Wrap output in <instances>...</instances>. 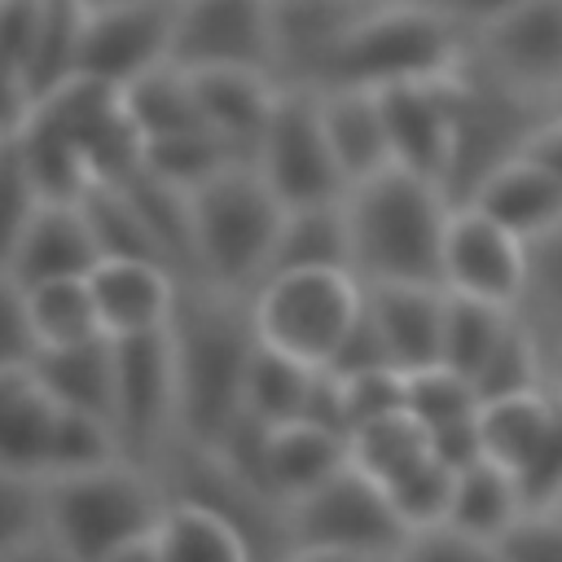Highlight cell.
<instances>
[{
  "instance_id": "obj_1",
  "label": "cell",
  "mask_w": 562,
  "mask_h": 562,
  "mask_svg": "<svg viewBox=\"0 0 562 562\" xmlns=\"http://www.w3.org/2000/svg\"><path fill=\"white\" fill-rule=\"evenodd\" d=\"M167 338L176 351L184 443L211 448L241 417L246 369L259 347L250 294L189 277L167 321Z\"/></svg>"
},
{
  "instance_id": "obj_2",
  "label": "cell",
  "mask_w": 562,
  "mask_h": 562,
  "mask_svg": "<svg viewBox=\"0 0 562 562\" xmlns=\"http://www.w3.org/2000/svg\"><path fill=\"white\" fill-rule=\"evenodd\" d=\"M162 505L167 479L127 457L44 479V522L53 553L75 562H158L154 531Z\"/></svg>"
},
{
  "instance_id": "obj_3",
  "label": "cell",
  "mask_w": 562,
  "mask_h": 562,
  "mask_svg": "<svg viewBox=\"0 0 562 562\" xmlns=\"http://www.w3.org/2000/svg\"><path fill=\"white\" fill-rule=\"evenodd\" d=\"M452 198L439 180L386 167L347 189L351 268L360 281H435L443 285V233Z\"/></svg>"
},
{
  "instance_id": "obj_4",
  "label": "cell",
  "mask_w": 562,
  "mask_h": 562,
  "mask_svg": "<svg viewBox=\"0 0 562 562\" xmlns=\"http://www.w3.org/2000/svg\"><path fill=\"white\" fill-rule=\"evenodd\" d=\"M281 220L285 202L250 158L228 162L224 171L189 189L193 281L255 294V285L268 277Z\"/></svg>"
},
{
  "instance_id": "obj_5",
  "label": "cell",
  "mask_w": 562,
  "mask_h": 562,
  "mask_svg": "<svg viewBox=\"0 0 562 562\" xmlns=\"http://www.w3.org/2000/svg\"><path fill=\"white\" fill-rule=\"evenodd\" d=\"M461 26L465 22H457L435 0H378L347 31L312 88H391L413 79H443L465 61Z\"/></svg>"
},
{
  "instance_id": "obj_6",
  "label": "cell",
  "mask_w": 562,
  "mask_h": 562,
  "mask_svg": "<svg viewBox=\"0 0 562 562\" xmlns=\"http://www.w3.org/2000/svg\"><path fill=\"white\" fill-rule=\"evenodd\" d=\"M408 527L386 487L356 465L285 505V558H404Z\"/></svg>"
},
{
  "instance_id": "obj_7",
  "label": "cell",
  "mask_w": 562,
  "mask_h": 562,
  "mask_svg": "<svg viewBox=\"0 0 562 562\" xmlns=\"http://www.w3.org/2000/svg\"><path fill=\"white\" fill-rule=\"evenodd\" d=\"M540 123L544 119L527 110L518 83L496 75L483 57L479 66L461 61L452 75V154L443 171V193L452 206H465L492 171L527 154Z\"/></svg>"
},
{
  "instance_id": "obj_8",
  "label": "cell",
  "mask_w": 562,
  "mask_h": 562,
  "mask_svg": "<svg viewBox=\"0 0 562 562\" xmlns=\"http://www.w3.org/2000/svg\"><path fill=\"white\" fill-rule=\"evenodd\" d=\"M364 307V281L347 268H290L255 285L250 312L268 347H281L307 364H329L356 312Z\"/></svg>"
},
{
  "instance_id": "obj_9",
  "label": "cell",
  "mask_w": 562,
  "mask_h": 562,
  "mask_svg": "<svg viewBox=\"0 0 562 562\" xmlns=\"http://www.w3.org/2000/svg\"><path fill=\"white\" fill-rule=\"evenodd\" d=\"M114 435L127 461L167 470L176 448L184 443L180 430V382H176V351L167 329L114 338Z\"/></svg>"
},
{
  "instance_id": "obj_10",
  "label": "cell",
  "mask_w": 562,
  "mask_h": 562,
  "mask_svg": "<svg viewBox=\"0 0 562 562\" xmlns=\"http://www.w3.org/2000/svg\"><path fill=\"white\" fill-rule=\"evenodd\" d=\"M250 162L263 171V180L277 189L285 206L347 198V176L334 158L329 132L321 119V97L307 83H281V97L272 105V119Z\"/></svg>"
},
{
  "instance_id": "obj_11",
  "label": "cell",
  "mask_w": 562,
  "mask_h": 562,
  "mask_svg": "<svg viewBox=\"0 0 562 562\" xmlns=\"http://www.w3.org/2000/svg\"><path fill=\"white\" fill-rule=\"evenodd\" d=\"M176 0H88L79 75L127 88L154 66L171 61Z\"/></svg>"
},
{
  "instance_id": "obj_12",
  "label": "cell",
  "mask_w": 562,
  "mask_h": 562,
  "mask_svg": "<svg viewBox=\"0 0 562 562\" xmlns=\"http://www.w3.org/2000/svg\"><path fill=\"white\" fill-rule=\"evenodd\" d=\"M171 61L184 70L277 75L272 0H176Z\"/></svg>"
},
{
  "instance_id": "obj_13",
  "label": "cell",
  "mask_w": 562,
  "mask_h": 562,
  "mask_svg": "<svg viewBox=\"0 0 562 562\" xmlns=\"http://www.w3.org/2000/svg\"><path fill=\"white\" fill-rule=\"evenodd\" d=\"M527 281V241L479 206H452L443 233V285L514 307Z\"/></svg>"
},
{
  "instance_id": "obj_14",
  "label": "cell",
  "mask_w": 562,
  "mask_h": 562,
  "mask_svg": "<svg viewBox=\"0 0 562 562\" xmlns=\"http://www.w3.org/2000/svg\"><path fill=\"white\" fill-rule=\"evenodd\" d=\"M184 281L189 277H180L171 263L145 255H101V263L88 272L101 329L110 338L167 329Z\"/></svg>"
},
{
  "instance_id": "obj_15",
  "label": "cell",
  "mask_w": 562,
  "mask_h": 562,
  "mask_svg": "<svg viewBox=\"0 0 562 562\" xmlns=\"http://www.w3.org/2000/svg\"><path fill=\"white\" fill-rule=\"evenodd\" d=\"M452 75L378 88L395 167H408L439 184H443L448 154H452Z\"/></svg>"
},
{
  "instance_id": "obj_16",
  "label": "cell",
  "mask_w": 562,
  "mask_h": 562,
  "mask_svg": "<svg viewBox=\"0 0 562 562\" xmlns=\"http://www.w3.org/2000/svg\"><path fill=\"white\" fill-rule=\"evenodd\" d=\"M479 57L518 88L562 83V0H522L479 26Z\"/></svg>"
},
{
  "instance_id": "obj_17",
  "label": "cell",
  "mask_w": 562,
  "mask_h": 562,
  "mask_svg": "<svg viewBox=\"0 0 562 562\" xmlns=\"http://www.w3.org/2000/svg\"><path fill=\"white\" fill-rule=\"evenodd\" d=\"M101 255L105 250L83 198H44L4 268L22 285H40L57 277H88L101 263Z\"/></svg>"
},
{
  "instance_id": "obj_18",
  "label": "cell",
  "mask_w": 562,
  "mask_h": 562,
  "mask_svg": "<svg viewBox=\"0 0 562 562\" xmlns=\"http://www.w3.org/2000/svg\"><path fill=\"white\" fill-rule=\"evenodd\" d=\"M373 4L378 0H272L277 79L312 88L334 48Z\"/></svg>"
},
{
  "instance_id": "obj_19",
  "label": "cell",
  "mask_w": 562,
  "mask_h": 562,
  "mask_svg": "<svg viewBox=\"0 0 562 562\" xmlns=\"http://www.w3.org/2000/svg\"><path fill=\"white\" fill-rule=\"evenodd\" d=\"M364 303L391 347V360L408 373L439 364L443 356V307L448 290L435 281H364Z\"/></svg>"
},
{
  "instance_id": "obj_20",
  "label": "cell",
  "mask_w": 562,
  "mask_h": 562,
  "mask_svg": "<svg viewBox=\"0 0 562 562\" xmlns=\"http://www.w3.org/2000/svg\"><path fill=\"white\" fill-rule=\"evenodd\" d=\"M202 123L228 140L241 158H255V145L281 97V79L268 70H189Z\"/></svg>"
},
{
  "instance_id": "obj_21",
  "label": "cell",
  "mask_w": 562,
  "mask_h": 562,
  "mask_svg": "<svg viewBox=\"0 0 562 562\" xmlns=\"http://www.w3.org/2000/svg\"><path fill=\"white\" fill-rule=\"evenodd\" d=\"M321 97V119L334 145V158L347 176V189L386 171L391 158V136H386V114L378 88H356V83H329L316 88Z\"/></svg>"
},
{
  "instance_id": "obj_22",
  "label": "cell",
  "mask_w": 562,
  "mask_h": 562,
  "mask_svg": "<svg viewBox=\"0 0 562 562\" xmlns=\"http://www.w3.org/2000/svg\"><path fill=\"white\" fill-rule=\"evenodd\" d=\"M268 487L281 501V509L299 496H307L312 487H321L325 479H334L342 465H351V448L342 430H329L321 422L294 417L281 426H268Z\"/></svg>"
},
{
  "instance_id": "obj_23",
  "label": "cell",
  "mask_w": 562,
  "mask_h": 562,
  "mask_svg": "<svg viewBox=\"0 0 562 562\" xmlns=\"http://www.w3.org/2000/svg\"><path fill=\"white\" fill-rule=\"evenodd\" d=\"M465 206L487 211L496 224H505L509 233L531 241L536 233H544L549 224L562 220V180L531 154H518L514 162L492 171Z\"/></svg>"
},
{
  "instance_id": "obj_24",
  "label": "cell",
  "mask_w": 562,
  "mask_h": 562,
  "mask_svg": "<svg viewBox=\"0 0 562 562\" xmlns=\"http://www.w3.org/2000/svg\"><path fill=\"white\" fill-rule=\"evenodd\" d=\"M57 422V400L40 382L35 364L0 369V465L44 479V452Z\"/></svg>"
},
{
  "instance_id": "obj_25",
  "label": "cell",
  "mask_w": 562,
  "mask_h": 562,
  "mask_svg": "<svg viewBox=\"0 0 562 562\" xmlns=\"http://www.w3.org/2000/svg\"><path fill=\"white\" fill-rule=\"evenodd\" d=\"M31 364L61 408L97 413L110 422L114 413V338L110 334H97L70 347H44L35 351Z\"/></svg>"
},
{
  "instance_id": "obj_26",
  "label": "cell",
  "mask_w": 562,
  "mask_h": 562,
  "mask_svg": "<svg viewBox=\"0 0 562 562\" xmlns=\"http://www.w3.org/2000/svg\"><path fill=\"white\" fill-rule=\"evenodd\" d=\"M158 562H176V558H255L250 536L211 501L189 496V492H171L167 487V505L158 514Z\"/></svg>"
},
{
  "instance_id": "obj_27",
  "label": "cell",
  "mask_w": 562,
  "mask_h": 562,
  "mask_svg": "<svg viewBox=\"0 0 562 562\" xmlns=\"http://www.w3.org/2000/svg\"><path fill=\"white\" fill-rule=\"evenodd\" d=\"M290 268H351V224H347V198L338 202H307V206H285L277 246H272V272Z\"/></svg>"
},
{
  "instance_id": "obj_28",
  "label": "cell",
  "mask_w": 562,
  "mask_h": 562,
  "mask_svg": "<svg viewBox=\"0 0 562 562\" xmlns=\"http://www.w3.org/2000/svg\"><path fill=\"white\" fill-rule=\"evenodd\" d=\"M522 492H518V479L514 470L496 465L492 457H479L470 461L465 470H457V487H452V509H448V522L470 531L474 540L492 544L496 553V540L509 531V522L522 514Z\"/></svg>"
},
{
  "instance_id": "obj_29",
  "label": "cell",
  "mask_w": 562,
  "mask_h": 562,
  "mask_svg": "<svg viewBox=\"0 0 562 562\" xmlns=\"http://www.w3.org/2000/svg\"><path fill=\"white\" fill-rule=\"evenodd\" d=\"M321 364H307L281 347H268L259 338L250 369H246V395H241V413H250L263 426H281L307 413L312 386H316Z\"/></svg>"
},
{
  "instance_id": "obj_30",
  "label": "cell",
  "mask_w": 562,
  "mask_h": 562,
  "mask_svg": "<svg viewBox=\"0 0 562 562\" xmlns=\"http://www.w3.org/2000/svg\"><path fill=\"white\" fill-rule=\"evenodd\" d=\"M83 13H88V0H44L40 4V26H35V40H31V53L22 66L26 105L79 75Z\"/></svg>"
},
{
  "instance_id": "obj_31",
  "label": "cell",
  "mask_w": 562,
  "mask_h": 562,
  "mask_svg": "<svg viewBox=\"0 0 562 562\" xmlns=\"http://www.w3.org/2000/svg\"><path fill=\"white\" fill-rule=\"evenodd\" d=\"M123 92V110L132 119V127L140 132V145L145 140H158V136H176V132H193V127H206L202 123V110H198V92H193V79L184 66L167 61V66H154L149 75L132 79Z\"/></svg>"
},
{
  "instance_id": "obj_32",
  "label": "cell",
  "mask_w": 562,
  "mask_h": 562,
  "mask_svg": "<svg viewBox=\"0 0 562 562\" xmlns=\"http://www.w3.org/2000/svg\"><path fill=\"white\" fill-rule=\"evenodd\" d=\"M540 351L562 360V220L527 241V281L514 303Z\"/></svg>"
},
{
  "instance_id": "obj_33",
  "label": "cell",
  "mask_w": 562,
  "mask_h": 562,
  "mask_svg": "<svg viewBox=\"0 0 562 562\" xmlns=\"http://www.w3.org/2000/svg\"><path fill=\"white\" fill-rule=\"evenodd\" d=\"M553 391H522V395H501L479 404V439L483 457H492L505 470H522L527 457L536 452L544 422H549Z\"/></svg>"
},
{
  "instance_id": "obj_34",
  "label": "cell",
  "mask_w": 562,
  "mask_h": 562,
  "mask_svg": "<svg viewBox=\"0 0 562 562\" xmlns=\"http://www.w3.org/2000/svg\"><path fill=\"white\" fill-rule=\"evenodd\" d=\"M347 448H351V465L386 487L404 470H413L422 457H430V435L408 408H395L373 422H360L347 435Z\"/></svg>"
},
{
  "instance_id": "obj_35",
  "label": "cell",
  "mask_w": 562,
  "mask_h": 562,
  "mask_svg": "<svg viewBox=\"0 0 562 562\" xmlns=\"http://www.w3.org/2000/svg\"><path fill=\"white\" fill-rule=\"evenodd\" d=\"M26 307H31V329L40 351L105 334L88 277H57V281L26 285Z\"/></svg>"
},
{
  "instance_id": "obj_36",
  "label": "cell",
  "mask_w": 562,
  "mask_h": 562,
  "mask_svg": "<svg viewBox=\"0 0 562 562\" xmlns=\"http://www.w3.org/2000/svg\"><path fill=\"white\" fill-rule=\"evenodd\" d=\"M509 321H514V307H501V303H487V299L448 290V307H443V356L439 360L448 369L474 378V369L501 342V334L509 329Z\"/></svg>"
},
{
  "instance_id": "obj_37",
  "label": "cell",
  "mask_w": 562,
  "mask_h": 562,
  "mask_svg": "<svg viewBox=\"0 0 562 562\" xmlns=\"http://www.w3.org/2000/svg\"><path fill=\"white\" fill-rule=\"evenodd\" d=\"M0 558H57L44 522V479L0 465Z\"/></svg>"
},
{
  "instance_id": "obj_38",
  "label": "cell",
  "mask_w": 562,
  "mask_h": 562,
  "mask_svg": "<svg viewBox=\"0 0 562 562\" xmlns=\"http://www.w3.org/2000/svg\"><path fill=\"white\" fill-rule=\"evenodd\" d=\"M140 162L180 184V189H198L202 180H211L215 171H224L228 162H241V154L220 140L211 127H193V132H176V136H158V140H145L140 149Z\"/></svg>"
},
{
  "instance_id": "obj_39",
  "label": "cell",
  "mask_w": 562,
  "mask_h": 562,
  "mask_svg": "<svg viewBox=\"0 0 562 562\" xmlns=\"http://www.w3.org/2000/svg\"><path fill=\"white\" fill-rule=\"evenodd\" d=\"M114 457H123V448H119V435L105 417L57 404V422H53L48 452H44V479L92 470V465H105Z\"/></svg>"
},
{
  "instance_id": "obj_40",
  "label": "cell",
  "mask_w": 562,
  "mask_h": 562,
  "mask_svg": "<svg viewBox=\"0 0 562 562\" xmlns=\"http://www.w3.org/2000/svg\"><path fill=\"white\" fill-rule=\"evenodd\" d=\"M540 369H544V351L536 342V334L518 321H509V329L501 334V342L487 351V360L474 369V391L479 404L483 400H501V395H522V391H540Z\"/></svg>"
},
{
  "instance_id": "obj_41",
  "label": "cell",
  "mask_w": 562,
  "mask_h": 562,
  "mask_svg": "<svg viewBox=\"0 0 562 562\" xmlns=\"http://www.w3.org/2000/svg\"><path fill=\"white\" fill-rule=\"evenodd\" d=\"M404 408L426 430H435V426L474 417L479 413V391H474V382L465 373H457V369H448L439 360V364H422V369L404 373Z\"/></svg>"
},
{
  "instance_id": "obj_42",
  "label": "cell",
  "mask_w": 562,
  "mask_h": 562,
  "mask_svg": "<svg viewBox=\"0 0 562 562\" xmlns=\"http://www.w3.org/2000/svg\"><path fill=\"white\" fill-rule=\"evenodd\" d=\"M452 487H457V470L430 452V457H422L413 470H404L395 483H386V496H391L395 514L404 518V527H408V536H413V531L435 527V522L448 518V509H452Z\"/></svg>"
},
{
  "instance_id": "obj_43",
  "label": "cell",
  "mask_w": 562,
  "mask_h": 562,
  "mask_svg": "<svg viewBox=\"0 0 562 562\" xmlns=\"http://www.w3.org/2000/svg\"><path fill=\"white\" fill-rule=\"evenodd\" d=\"M40 202H44V193L18 149V136H13V127H4L0 132V263H9L18 237L31 224Z\"/></svg>"
},
{
  "instance_id": "obj_44",
  "label": "cell",
  "mask_w": 562,
  "mask_h": 562,
  "mask_svg": "<svg viewBox=\"0 0 562 562\" xmlns=\"http://www.w3.org/2000/svg\"><path fill=\"white\" fill-rule=\"evenodd\" d=\"M514 479H518L527 509H562V386L553 391L549 422H544L536 452L527 457V465Z\"/></svg>"
},
{
  "instance_id": "obj_45",
  "label": "cell",
  "mask_w": 562,
  "mask_h": 562,
  "mask_svg": "<svg viewBox=\"0 0 562 562\" xmlns=\"http://www.w3.org/2000/svg\"><path fill=\"white\" fill-rule=\"evenodd\" d=\"M496 558L562 562V509H522L496 540Z\"/></svg>"
},
{
  "instance_id": "obj_46",
  "label": "cell",
  "mask_w": 562,
  "mask_h": 562,
  "mask_svg": "<svg viewBox=\"0 0 562 562\" xmlns=\"http://www.w3.org/2000/svg\"><path fill=\"white\" fill-rule=\"evenodd\" d=\"M325 369H329V373H338V378L369 373V369H400V364L391 360V347H386V338H382V329H378V321H373L369 303L356 312L351 329L342 334V342H338V351L329 356V364H325Z\"/></svg>"
},
{
  "instance_id": "obj_47",
  "label": "cell",
  "mask_w": 562,
  "mask_h": 562,
  "mask_svg": "<svg viewBox=\"0 0 562 562\" xmlns=\"http://www.w3.org/2000/svg\"><path fill=\"white\" fill-rule=\"evenodd\" d=\"M35 329H31V307H26V285L0 263V369L4 364H26L35 360Z\"/></svg>"
},
{
  "instance_id": "obj_48",
  "label": "cell",
  "mask_w": 562,
  "mask_h": 562,
  "mask_svg": "<svg viewBox=\"0 0 562 562\" xmlns=\"http://www.w3.org/2000/svg\"><path fill=\"white\" fill-rule=\"evenodd\" d=\"M527 154H531L536 162H544V167L562 180V114H558V119H544V123L536 127V136H531V145H527Z\"/></svg>"
},
{
  "instance_id": "obj_49",
  "label": "cell",
  "mask_w": 562,
  "mask_h": 562,
  "mask_svg": "<svg viewBox=\"0 0 562 562\" xmlns=\"http://www.w3.org/2000/svg\"><path fill=\"white\" fill-rule=\"evenodd\" d=\"M435 4H443L457 22H465V26H483V22H492V18H501L505 9H514V4H522V0H435Z\"/></svg>"
},
{
  "instance_id": "obj_50",
  "label": "cell",
  "mask_w": 562,
  "mask_h": 562,
  "mask_svg": "<svg viewBox=\"0 0 562 562\" xmlns=\"http://www.w3.org/2000/svg\"><path fill=\"white\" fill-rule=\"evenodd\" d=\"M31 4H40V0H31Z\"/></svg>"
},
{
  "instance_id": "obj_51",
  "label": "cell",
  "mask_w": 562,
  "mask_h": 562,
  "mask_svg": "<svg viewBox=\"0 0 562 562\" xmlns=\"http://www.w3.org/2000/svg\"><path fill=\"white\" fill-rule=\"evenodd\" d=\"M558 369H562V360H558Z\"/></svg>"
}]
</instances>
